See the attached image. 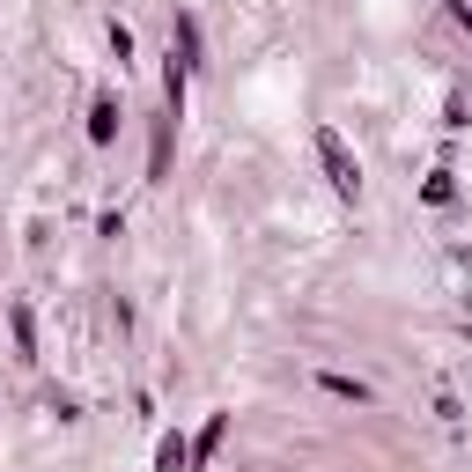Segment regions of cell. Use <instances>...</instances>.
Segmentation results:
<instances>
[{"label": "cell", "mask_w": 472, "mask_h": 472, "mask_svg": "<svg viewBox=\"0 0 472 472\" xmlns=\"http://www.w3.org/2000/svg\"><path fill=\"white\" fill-rule=\"evenodd\" d=\"M155 465H163V472H178V465H185V443L170 436V443H163V458H155Z\"/></svg>", "instance_id": "cell-2"}, {"label": "cell", "mask_w": 472, "mask_h": 472, "mask_svg": "<svg viewBox=\"0 0 472 472\" xmlns=\"http://www.w3.org/2000/svg\"><path fill=\"white\" fill-rule=\"evenodd\" d=\"M318 148H325V163H332V185H340V192H361V170L340 155V133H318Z\"/></svg>", "instance_id": "cell-1"}]
</instances>
